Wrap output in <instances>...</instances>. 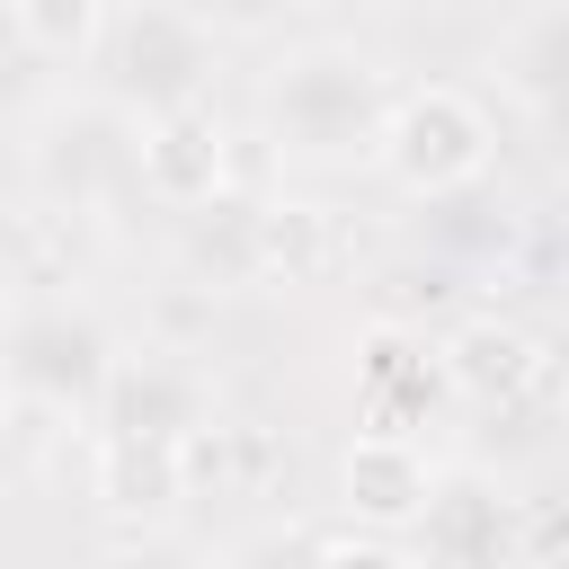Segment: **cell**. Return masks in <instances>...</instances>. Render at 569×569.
Segmentation results:
<instances>
[{
	"label": "cell",
	"instance_id": "6da1fadb",
	"mask_svg": "<svg viewBox=\"0 0 569 569\" xmlns=\"http://www.w3.org/2000/svg\"><path fill=\"white\" fill-rule=\"evenodd\" d=\"M382 116H391V71L347 36L284 44L258 80V133L284 169H365Z\"/></svg>",
	"mask_w": 569,
	"mask_h": 569
},
{
	"label": "cell",
	"instance_id": "7a4b0ae2",
	"mask_svg": "<svg viewBox=\"0 0 569 569\" xmlns=\"http://www.w3.org/2000/svg\"><path fill=\"white\" fill-rule=\"evenodd\" d=\"M89 62H98V98L116 116L151 124V116L196 107L213 89V27L178 0H107Z\"/></svg>",
	"mask_w": 569,
	"mask_h": 569
},
{
	"label": "cell",
	"instance_id": "3957f363",
	"mask_svg": "<svg viewBox=\"0 0 569 569\" xmlns=\"http://www.w3.org/2000/svg\"><path fill=\"white\" fill-rule=\"evenodd\" d=\"M116 365V329L89 302H9L0 311V391L44 418H89Z\"/></svg>",
	"mask_w": 569,
	"mask_h": 569
},
{
	"label": "cell",
	"instance_id": "277c9868",
	"mask_svg": "<svg viewBox=\"0 0 569 569\" xmlns=\"http://www.w3.org/2000/svg\"><path fill=\"white\" fill-rule=\"evenodd\" d=\"M489 151H498V124L471 89H391V116H382V142H373V169L409 196H445L462 178H489Z\"/></svg>",
	"mask_w": 569,
	"mask_h": 569
},
{
	"label": "cell",
	"instance_id": "5b68a950",
	"mask_svg": "<svg viewBox=\"0 0 569 569\" xmlns=\"http://www.w3.org/2000/svg\"><path fill=\"white\" fill-rule=\"evenodd\" d=\"M27 169H36L44 204H62V213H89L107 196H133V116H116L107 98H71V107H53L36 124Z\"/></svg>",
	"mask_w": 569,
	"mask_h": 569
},
{
	"label": "cell",
	"instance_id": "8992f818",
	"mask_svg": "<svg viewBox=\"0 0 569 569\" xmlns=\"http://www.w3.org/2000/svg\"><path fill=\"white\" fill-rule=\"evenodd\" d=\"M409 533H418V569H525V516L489 471H436Z\"/></svg>",
	"mask_w": 569,
	"mask_h": 569
},
{
	"label": "cell",
	"instance_id": "52a82bcc",
	"mask_svg": "<svg viewBox=\"0 0 569 569\" xmlns=\"http://www.w3.org/2000/svg\"><path fill=\"white\" fill-rule=\"evenodd\" d=\"M436 373L471 409H525L551 382V347L525 320H507V311H453L436 329Z\"/></svg>",
	"mask_w": 569,
	"mask_h": 569
},
{
	"label": "cell",
	"instance_id": "ba28073f",
	"mask_svg": "<svg viewBox=\"0 0 569 569\" xmlns=\"http://www.w3.org/2000/svg\"><path fill=\"white\" fill-rule=\"evenodd\" d=\"M98 436H151V445H187L213 418V382L178 356V347H116L107 391H98Z\"/></svg>",
	"mask_w": 569,
	"mask_h": 569
},
{
	"label": "cell",
	"instance_id": "9c48e42d",
	"mask_svg": "<svg viewBox=\"0 0 569 569\" xmlns=\"http://www.w3.org/2000/svg\"><path fill=\"white\" fill-rule=\"evenodd\" d=\"M222 187H231V133H222V116L204 98L133 124V196H151L169 213H196Z\"/></svg>",
	"mask_w": 569,
	"mask_h": 569
},
{
	"label": "cell",
	"instance_id": "30bf717a",
	"mask_svg": "<svg viewBox=\"0 0 569 569\" xmlns=\"http://www.w3.org/2000/svg\"><path fill=\"white\" fill-rule=\"evenodd\" d=\"M356 400H365V427L418 436L427 409L445 400L436 338H427V329H400V320H373V329H365V365H356Z\"/></svg>",
	"mask_w": 569,
	"mask_h": 569
},
{
	"label": "cell",
	"instance_id": "8fae6325",
	"mask_svg": "<svg viewBox=\"0 0 569 569\" xmlns=\"http://www.w3.org/2000/svg\"><path fill=\"white\" fill-rule=\"evenodd\" d=\"M427 489H436V462H427L418 436L365 427V436L347 445V462H338V498H347V516H356L365 533H400V525L427 507Z\"/></svg>",
	"mask_w": 569,
	"mask_h": 569
},
{
	"label": "cell",
	"instance_id": "7c38bea8",
	"mask_svg": "<svg viewBox=\"0 0 569 569\" xmlns=\"http://www.w3.org/2000/svg\"><path fill=\"white\" fill-rule=\"evenodd\" d=\"M489 80H498V98H516V107L551 133V124H560V98H569V0H533V9L498 36Z\"/></svg>",
	"mask_w": 569,
	"mask_h": 569
},
{
	"label": "cell",
	"instance_id": "4fadbf2b",
	"mask_svg": "<svg viewBox=\"0 0 569 569\" xmlns=\"http://www.w3.org/2000/svg\"><path fill=\"white\" fill-rule=\"evenodd\" d=\"M418 240L445 258V267H498L516 249V213L498 196V178H462L445 196H418Z\"/></svg>",
	"mask_w": 569,
	"mask_h": 569
},
{
	"label": "cell",
	"instance_id": "5bb4252c",
	"mask_svg": "<svg viewBox=\"0 0 569 569\" xmlns=\"http://www.w3.org/2000/svg\"><path fill=\"white\" fill-rule=\"evenodd\" d=\"M98 498L116 525H169L187 498V453L151 436H98Z\"/></svg>",
	"mask_w": 569,
	"mask_h": 569
},
{
	"label": "cell",
	"instance_id": "9a60e30c",
	"mask_svg": "<svg viewBox=\"0 0 569 569\" xmlns=\"http://www.w3.org/2000/svg\"><path fill=\"white\" fill-rule=\"evenodd\" d=\"M329 267H338V222H329V204H258V213H249V276L320 284Z\"/></svg>",
	"mask_w": 569,
	"mask_h": 569
},
{
	"label": "cell",
	"instance_id": "2e32d148",
	"mask_svg": "<svg viewBox=\"0 0 569 569\" xmlns=\"http://www.w3.org/2000/svg\"><path fill=\"white\" fill-rule=\"evenodd\" d=\"M107 27V0H0V36L27 62H89Z\"/></svg>",
	"mask_w": 569,
	"mask_h": 569
},
{
	"label": "cell",
	"instance_id": "e0dca14e",
	"mask_svg": "<svg viewBox=\"0 0 569 569\" xmlns=\"http://www.w3.org/2000/svg\"><path fill=\"white\" fill-rule=\"evenodd\" d=\"M302 569H418V551L400 542V533H329V542H311L302 551Z\"/></svg>",
	"mask_w": 569,
	"mask_h": 569
},
{
	"label": "cell",
	"instance_id": "ac0fdd59",
	"mask_svg": "<svg viewBox=\"0 0 569 569\" xmlns=\"http://www.w3.org/2000/svg\"><path fill=\"white\" fill-rule=\"evenodd\" d=\"M178 9H196L213 36H258V27H276L293 0H178Z\"/></svg>",
	"mask_w": 569,
	"mask_h": 569
},
{
	"label": "cell",
	"instance_id": "d6986e66",
	"mask_svg": "<svg viewBox=\"0 0 569 569\" xmlns=\"http://www.w3.org/2000/svg\"><path fill=\"white\" fill-rule=\"evenodd\" d=\"M107 569H187V560H178V551H116Z\"/></svg>",
	"mask_w": 569,
	"mask_h": 569
},
{
	"label": "cell",
	"instance_id": "ffe728a7",
	"mask_svg": "<svg viewBox=\"0 0 569 569\" xmlns=\"http://www.w3.org/2000/svg\"><path fill=\"white\" fill-rule=\"evenodd\" d=\"M9 471H18V418L0 409V480H9Z\"/></svg>",
	"mask_w": 569,
	"mask_h": 569
},
{
	"label": "cell",
	"instance_id": "44dd1931",
	"mask_svg": "<svg viewBox=\"0 0 569 569\" xmlns=\"http://www.w3.org/2000/svg\"><path fill=\"white\" fill-rule=\"evenodd\" d=\"M9 293H18V258H9V240H0V311H9Z\"/></svg>",
	"mask_w": 569,
	"mask_h": 569
}]
</instances>
